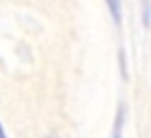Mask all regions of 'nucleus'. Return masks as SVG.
I'll return each mask as SVG.
<instances>
[{"mask_svg": "<svg viewBox=\"0 0 151 138\" xmlns=\"http://www.w3.org/2000/svg\"><path fill=\"white\" fill-rule=\"evenodd\" d=\"M115 23H121V0H105Z\"/></svg>", "mask_w": 151, "mask_h": 138, "instance_id": "obj_1", "label": "nucleus"}, {"mask_svg": "<svg viewBox=\"0 0 151 138\" xmlns=\"http://www.w3.org/2000/svg\"><path fill=\"white\" fill-rule=\"evenodd\" d=\"M0 138H8L6 131H4V127H2V123H0Z\"/></svg>", "mask_w": 151, "mask_h": 138, "instance_id": "obj_2", "label": "nucleus"}, {"mask_svg": "<svg viewBox=\"0 0 151 138\" xmlns=\"http://www.w3.org/2000/svg\"><path fill=\"white\" fill-rule=\"evenodd\" d=\"M113 138H122V136H121V134H119V132H117V134H115Z\"/></svg>", "mask_w": 151, "mask_h": 138, "instance_id": "obj_3", "label": "nucleus"}]
</instances>
